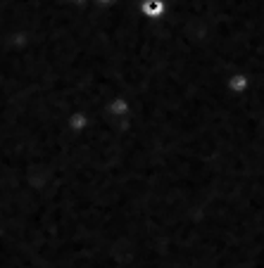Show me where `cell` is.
I'll list each match as a JSON object with an SVG mask.
<instances>
[{"label":"cell","mask_w":264,"mask_h":268,"mask_svg":"<svg viewBox=\"0 0 264 268\" xmlns=\"http://www.w3.org/2000/svg\"><path fill=\"white\" fill-rule=\"evenodd\" d=\"M138 12L148 17V19H159L167 12V0H141Z\"/></svg>","instance_id":"obj_1"},{"label":"cell","mask_w":264,"mask_h":268,"mask_svg":"<svg viewBox=\"0 0 264 268\" xmlns=\"http://www.w3.org/2000/svg\"><path fill=\"white\" fill-rule=\"evenodd\" d=\"M88 123H91V119H88L83 112H76V114H69V117H67V128H69L72 133H81V131H86Z\"/></svg>","instance_id":"obj_2"},{"label":"cell","mask_w":264,"mask_h":268,"mask_svg":"<svg viewBox=\"0 0 264 268\" xmlns=\"http://www.w3.org/2000/svg\"><path fill=\"white\" fill-rule=\"evenodd\" d=\"M228 86H231V90H236V93H243L245 88H248V79L245 76H233V79H228Z\"/></svg>","instance_id":"obj_3"},{"label":"cell","mask_w":264,"mask_h":268,"mask_svg":"<svg viewBox=\"0 0 264 268\" xmlns=\"http://www.w3.org/2000/svg\"><path fill=\"white\" fill-rule=\"evenodd\" d=\"M126 109H129V105H126V100H121V97H117V100H112L110 102V114H126Z\"/></svg>","instance_id":"obj_4"},{"label":"cell","mask_w":264,"mask_h":268,"mask_svg":"<svg viewBox=\"0 0 264 268\" xmlns=\"http://www.w3.org/2000/svg\"><path fill=\"white\" fill-rule=\"evenodd\" d=\"M98 2H105V5H107V2H114V0H98Z\"/></svg>","instance_id":"obj_5"}]
</instances>
